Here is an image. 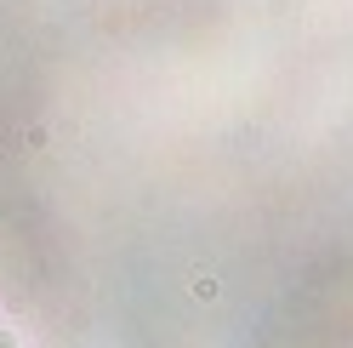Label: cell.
<instances>
[{"label": "cell", "mask_w": 353, "mask_h": 348, "mask_svg": "<svg viewBox=\"0 0 353 348\" xmlns=\"http://www.w3.org/2000/svg\"><path fill=\"white\" fill-rule=\"evenodd\" d=\"M0 348H23V342H17V337L6 331V320H0Z\"/></svg>", "instance_id": "cell-1"}]
</instances>
